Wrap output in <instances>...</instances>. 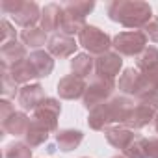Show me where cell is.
<instances>
[{
  "instance_id": "obj_6",
  "label": "cell",
  "mask_w": 158,
  "mask_h": 158,
  "mask_svg": "<svg viewBox=\"0 0 158 158\" xmlns=\"http://www.w3.org/2000/svg\"><path fill=\"white\" fill-rule=\"evenodd\" d=\"M112 47L119 56H139L147 47V37L141 30H125L112 39Z\"/></svg>"
},
{
  "instance_id": "obj_29",
  "label": "cell",
  "mask_w": 158,
  "mask_h": 158,
  "mask_svg": "<svg viewBox=\"0 0 158 158\" xmlns=\"http://www.w3.org/2000/svg\"><path fill=\"white\" fill-rule=\"evenodd\" d=\"M147 37V41H152V43H158V17H152L141 30Z\"/></svg>"
},
{
  "instance_id": "obj_10",
  "label": "cell",
  "mask_w": 158,
  "mask_h": 158,
  "mask_svg": "<svg viewBox=\"0 0 158 158\" xmlns=\"http://www.w3.org/2000/svg\"><path fill=\"white\" fill-rule=\"evenodd\" d=\"M123 67V60L117 52H106L95 60V76L97 78H108L114 80L115 74H119Z\"/></svg>"
},
{
  "instance_id": "obj_19",
  "label": "cell",
  "mask_w": 158,
  "mask_h": 158,
  "mask_svg": "<svg viewBox=\"0 0 158 158\" xmlns=\"http://www.w3.org/2000/svg\"><path fill=\"white\" fill-rule=\"evenodd\" d=\"M28 127H30V119L24 112H13L6 121H2L4 132H8L11 136H24Z\"/></svg>"
},
{
  "instance_id": "obj_9",
  "label": "cell",
  "mask_w": 158,
  "mask_h": 158,
  "mask_svg": "<svg viewBox=\"0 0 158 158\" xmlns=\"http://www.w3.org/2000/svg\"><path fill=\"white\" fill-rule=\"evenodd\" d=\"M119 91H123L127 97H141L145 91H147V86H145V80H143V74L141 71L134 69V67H128L123 71V74L119 76Z\"/></svg>"
},
{
  "instance_id": "obj_20",
  "label": "cell",
  "mask_w": 158,
  "mask_h": 158,
  "mask_svg": "<svg viewBox=\"0 0 158 158\" xmlns=\"http://www.w3.org/2000/svg\"><path fill=\"white\" fill-rule=\"evenodd\" d=\"M82 139H84V134L80 130H74V128H63V130L56 132V143H58L60 151H63V152L76 149L82 143Z\"/></svg>"
},
{
  "instance_id": "obj_1",
  "label": "cell",
  "mask_w": 158,
  "mask_h": 158,
  "mask_svg": "<svg viewBox=\"0 0 158 158\" xmlns=\"http://www.w3.org/2000/svg\"><path fill=\"white\" fill-rule=\"evenodd\" d=\"M132 108H134V101H130L127 95L112 97L108 102L89 110L88 125L93 130H106V128L115 127V125L125 127L128 117H130Z\"/></svg>"
},
{
  "instance_id": "obj_25",
  "label": "cell",
  "mask_w": 158,
  "mask_h": 158,
  "mask_svg": "<svg viewBox=\"0 0 158 158\" xmlns=\"http://www.w3.org/2000/svg\"><path fill=\"white\" fill-rule=\"evenodd\" d=\"M147 145H149V139H145L143 136H136L130 145L123 151V156L125 158H149L147 156Z\"/></svg>"
},
{
  "instance_id": "obj_13",
  "label": "cell",
  "mask_w": 158,
  "mask_h": 158,
  "mask_svg": "<svg viewBox=\"0 0 158 158\" xmlns=\"http://www.w3.org/2000/svg\"><path fill=\"white\" fill-rule=\"evenodd\" d=\"M78 43L74 41V37L71 35H65V34H54L48 43H47V50L50 56H56V58H69L74 54Z\"/></svg>"
},
{
  "instance_id": "obj_32",
  "label": "cell",
  "mask_w": 158,
  "mask_h": 158,
  "mask_svg": "<svg viewBox=\"0 0 158 158\" xmlns=\"http://www.w3.org/2000/svg\"><path fill=\"white\" fill-rule=\"evenodd\" d=\"M13 112H15V106H13L8 99H2V101H0V119H2V121H6Z\"/></svg>"
},
{
  "instance_id": "obj_7",
  "label": "cell",
  "mask_w": 158,
  "mask_h": 158,
  "mask_svg": "<svg viewBox=\"0 0 158 158\" xmlns=\"http://www.w3.org/2000/svg\"><path fill=\"white\" fill-rule=\"evenodd\" d=\"M114 89H115V82L114 80H108V78H97L88 86L82 101H84V108L86 110H93L104 102H108L114 95Z\"/></svg>"
},
{
  "instance_id": "obj_34",
  "label": "cell",
  "mask_w": 158,
  "mask_h": 158,
  "mask_svg": "<svg viewBox=\"0 0 158 158\" xmlns=\"http://www.w3.org/2000/svg\"><path fill=\"white\" fill-rule=\"evenodd\" d=\"M154 128H156V132H158V114H156V117H154Z\"/></svg>"
},
{
  "instance_id": "obj_8",
  "label": "cell",
  "mask_w": 158,
  "mask_h": 158,
  "mask_svg": "<svg viewBox=\"0 0 158 158\" xmlns=\"http://www.w3.org/2000/svg\"><path fill=\"white\" fill-rule=\"evenodd\" d=\"M61 112V104L60 101L47 97L34 112V121H37L41 127H45L48 132H56L58 128V117Z\"/></svg>"
},
{
  "instance_id": "obj_16",
  "label": "cell",
  "mask_w": 158,
  "mask_h": 158,
  "mask_svg": "<svg viewBox=\"0 0 158 158\" xmlns=\"http://www.w3.org/2000/svg\"><path fill=\"white\" fill-rule=\"evenodd\" d=\"M156 114H158V112H154V110H152V108H149L147 104L136 102V104H134V108H132V112H130V117H128V121H127V125H125V127H128V128H132V130H139V128L147 127L151 121H154Z\"/></svg>"
},
{
  "instance_id": "obj_23",
  "label": "cell",
  "mask_w": 158,
  "mask_h": 158,
  "mask_svg": "<svg viewBox=\"0 0 158 158\" xmlns=\"http://www.w3.org/2000/svg\"><path fill=\"white\" fill-rule=\"evenodd\" d=\"M21 39H23V45L26 48H34V50H39L45 43H48L47 41V32L41 26H34V28L23 30Z\"/></svg>"
},
{
  "instance_id": "obj_17",
  "label": "cell",
  "mask_w": 158,
  "mask_h": 158,
  "mask_svg": "<svg viewBox=\"0 0 158 158\" xmlns=\"http://www.w3.org/2000/svg\"><path fill=\"white\" fill-rule=\"evenodd\" d=\"M4 69V67H2ZM8 73H10V76L13 78V82L19 86V84H23V86H26V84H30L32 80H35V78H39V74H37V71L34 69V65H32V61L26 58V60H23L21 63H17V65H13V67H10V69H6Z\"/></svg>"
},
{
  "instance_id": "obj_35",
  "label": "cell",
  "mask_w": 158,
  "mask_h": 158,
  "mask_svg": "<svg viewBox=\"0 0 158 158\" xmlns=\"http://www.w3.org/2000/svg\"><path fill=\"white\" fill-rule=\"evenodd\" d=\"M112 158H125V156H112Z\"/></svg>"
},
{
  "instance_id": "obj_30",
  "label": "cell",
  "mask_w": 158,
  "mask_h": 158,
  "mask_svg": "<svg viewBox=\"0 0 158 158\" xmlns=\"http://www.w3.org/2000/svg\"><path fill=\"white\" fill-rule=\"evenodd\" d=\"M0 28H2V39H0V45H6V43H11V41H17V35H15V30L13 26L4 19L0 23Z\"/></svg>"
},
{
  "instance_id": "obj_2",
  "label": "cell",
  "mask_w": 158,
  "mask_h": 158,
  "mask_svg": "<svg viewBox=\"0 0 158 158\" xmlns=\"http://www.w3.org/2000/svg\"><path fill=\"white\" fill-rule=\"evenodd\" d=\"M108 17L125 28L143 30V26L152 19V10L141 0H114L108 4Z\"/></svg>"
},
{
  "instance_id": "obj_22",
  "label": "cell",
  "mask_w": 158,
  "mask_h": 158,
  "mask_svg": "<svg viewBox=\"0 0 158 158\" xmlns=\"http://www.w3.org/2000/svg\"><path fill=\"white\" fill-rule=\"evenodd\" d=\"M71 71H73V74H76V76L86 78L88 74L95 73V60H93L91 54H88V52L76 54V56L71 60Z\"/></svg>"
},
{
  "instance_id": "obj_28",
  "label": "cell",
  "mask_w": 158,
  "mask_h": 158,
  "mask_svg": "<svg viewBox=\"0 0 158 158\" xmlns=\"http://www.w3.org/2000/svg\"><path fill=\"white\" fill-rule=\"evenodd\" d=\"M0 89H2L4 99H8V97H15V95L19 93L17 84L13 82V78L10 76V73H8L6 69H2V84H0Z\"/></svg>"
},
{
  "instance_id": "obj_26",
  "label": "cell",
  "mask_w": 158,
  "mask_h": 158,
  "mask_svg": "<svg viewBox=\"0 0 158 158\" xmlns=\"http://www.w3.org/2000/svg\"><path fill=\"white\" fill-rule=\"evenodd\" d=\"M154 65H158V48L156 47H145V50L136 58V69L143 73Z\"/></svg>"
},
{
  "instance_id": "obj_3",
  "label": "cell",
  "mask_w": 158,
  "mask_h": 158,
  "mask_svg": "<svg viewBox=\"0 0 158 158\" xmlns=\"http://www.w3.org/2000/svg\"><path fill=\"white\" fill-rule=\"evenodd\" d=\"M95 8L93 2H80V0H71L63 6V17H61V34L65 35H78L84 26H86V17L89 15V11Z\"/></svg>"
},
{
  "instance_id": "obj_33",
  "label": "cell",
  "mask_w": 158,
  "mask_h": 158,
  "mask_svg": "<svg viewBox=\"0 0 158 158\" xmlns=\"http://www.w3.org/2000/svg\"><path fill=\"white\" fill-rule=\"evenodd\" d=\"M147 156H149V158H158V138L149 139V145H147Z\"/></svg>"
},
{
  "instance_id": "obj_24",
  "label": "cell",
  "mask_w": 158,
  "mask_h": 158,
  "mask_svg": "<svg viewBox=\"0 0 158 158\" xmlns=\"http://www.w3.org/2000/svg\"><path fill=\"white\" fill-rule=\"evenodd\" d=\"M48 130L45 128V127H41L37 121H30V127H28V130H26V134H24V143H28L30 147H39V145H43L47 139H48Z\"/></svg>"
},
{
  "instance_id": "obj_15",
  "label": "cell",
  "mask_w": 158,
  "mask_h": 158,
  "mask_svg": "<svg viewBox=\"0 0 158 158\" xmlns=\"http://www.w3.org/2000/svg\"><path fill=\"white\" fill-rule=\"evenodd\" d=\"M0 58H2V67L10 69L17 63H21L23 60H26V47L21 45L19 41H11L0 47Z\"/></svg>"
},
{
  "instance_id": "obj_27",
  "label": "cell",
  "mask_w": 158,
  "mask_h": 158,
  "mask_svg": "<svg viewBox=\"0 0 158 158\" xmlns=\"http://www.w3.org/2000/svg\"><path fill=\"white\" fill-rule=\"evenodd\" d=\"M4 158H32V147L23 141L10 143L4 151Z\"/></svg>"
},
{
  "instance_id": "obj_31",
  "label": "cell",
  "mask_w": 158,
  "mask_h": 158,
  "mask_svg": "<svg viewBox=\"0 0 158 158\" xmlns=\"http://www.w3.org/2000/svg\"><path fill=\"white\" fill-rule=\"evenodd\" d=\"M138 102L147 104L154 112H158V91H145L141 97H138Z\"/></svg>"
},
{
  "instance_id": "obj_14",
  "label": "cell",
  "mask_w": 158,
  "mask_h": 158,
  "mask_svg": "<svg viewBox=\"0 0 158 158\" xmlns=\"http://www.w3.org/2000/svg\"><path fill=\"white\" fill-rule=\"evenodd\" d=\"M104 134H106L108 143H110L112 147L119 149V151H125V149L130 145V141L138 136L132 128H128V127H121V125H115V127L106 128Z\"/></svg>"
},
{
  "instance_id": "obj_18",
  "label": "cell",
  "mask_w": 158,
  "mask_h": 158,
  "mask_svg": "<svg viewBox=\"0 0 158 158\" xmlns=\"http://www.w3.org/2000/svg\"><path fill=\"white\" fill-rule=\"evenodd\" d=\"M63 6L60 4H47L41 10V28L45 32H56L61 26Z\"/></svg>"
},
{
  "instance_id": "obj_4",
  "label": "cell",
  "mask_w": 158,
  "mask_h": 158,
  "mask_svg": "<svg viewBox=\"0 0 158 158\" xmlns=\"http://www.w3.org/2000/svg\"><path fill=\"white\" fill-rule=\"evenodd\" d=\"M0 10L6 15H11L15 24L26 28H34L37 21H41V10L35 2L28 0H2Z\"/></svg>"
},
{
  "instance_id": "obj_12",
  "label": "cell",
  "mask_w": 158,
  "mask_h": 158,
  "mask_svg": "<svg viewBox=\"0 0 158 158\" xmlns=\"http://www.w3.org/2000/svg\"><path fill=\"white\" fill-rule=\"evenodd\" d=\"M45 89L39 86V84H26L23 88H19V93H17V102L23 110H30V112H35V108L45 101Z\"/></svg>"
},
{
  "instance_id": "obj_21",
  "label": "cell",
  "mask_w": 158,
  "mask_h": 158,
  "mask_svg": "<svg viewBox=\"0 0 158 158\" xmlns=\"http://www.w3.org/2000/svg\"><path fill=\"white\" fill-rule=\"evenodd\" d=\"M28 60L32 61V65H34V69L37 71L39 78L48 76V74L52 73V69H54V60H52V56L48 54V50H34V52L28 56Z\"/></svg>"
},
{
  "instance_id": "obj_5",
  "label": "cell",
  "mask_w": 158,
  "mask_h": 158,
  "mask_svg": "<svg viewBox=\"0 0 158 158\" xmlns=\"http://www.w3.org/2000/svg\"><path fill=\"white\" fill-rule=\"evenodd\" d=\"M78 45L84 47L88 50V54L102 56V54L110 52L112 37L104 30H101L97 26H91V24H86L84 30L78 34Z\"/></svg>"
},
{
  "instance_id": "obj_11",
  "label": "cell",
  "mask_w": 158,
  "mask_h": 158,
  "mask_svg": "<svg viewBox=\"0 0 158 158\" xmlns=\"http://www.w3.org/2000/svg\"><path fill=\"white\" fill-rule=\"evenodd\" d=\"M86 89L88 86L84 82V78L76 74H67L58 82V95L60 99H65V101H74V99L84 97Z\"/></svg>"
}]
</instances>
